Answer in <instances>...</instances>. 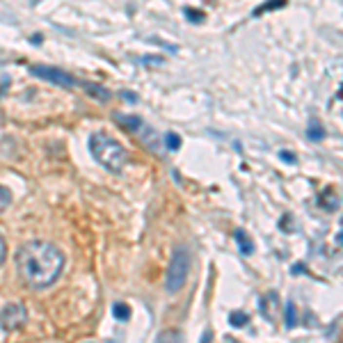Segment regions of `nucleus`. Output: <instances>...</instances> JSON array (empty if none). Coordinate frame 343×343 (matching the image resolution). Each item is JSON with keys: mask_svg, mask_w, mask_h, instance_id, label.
Here are the masks:
<instances>
[{"mask_svg": "<svg viewBox=\"0 0 343 343\" xmlns=\"http://www.w3.org/2000/svg\"><path fill=\"white\" fill-rule=\"evenodd\" d=\"M236 243H238V249L243 254H252L254 252V243L249 240L247 231H243V229H238V231H236Z\"/></svg>", "mask_w": 343, "mask_h": 343, "instance_id": "0eeeda50", "label": "nucleus"}, {"mask_svg": "<svg viewBox=\"0 0 343 343\" xmlns=\"http://www.w3.org/2000/svg\"><path fill=\"white\" fill-rule=\"evenodd\" d=\"M306 135H309V140L321 142L323 137H325V131H323L321 121H318V119H311V124H309V131H306Z\"/></svg>", "mask_w": 343, "mask_h": 343, "instance_id": "6e6552de", "label": "nucleus"}, {"mask_svg": "<svg viewBox=\"0 0 343 343\" xmlns=\"http://www.w3.org/2000/svg\"><path fill=\"white\" fill-rule=\"evenodd\" d=\"M90 151L105 170L119 174L128 165V151L124 149V144L119 140H114L110 133L105 131H96L90 137Z\"/></svg>", "mask_w": 343, "mask_h": 343, "instance_id": "f03ea898", "label": "nucleus"}, {"mask_svg": "<svg viewBox=\"0 0 343 343\" xmlns=\"http://www.w3.org/2000/svg\"><path fill=\"white\" fill-rule=\"evenodd\" d=\"M336 243H339V245H341V247H343V231H341V233H339V236H336Z\"/></svg>", "mask_w": 343, "mask_h": 343, "instance_id": "aec40b11", "label": "nucleus"}, {"mask_svg": "<svg viewBox=\"0 0 343 343\" xmlns=\"http://www.w3.org/2000/svg\"><path fill=\"white\" fill-rule=\"evenodd\" d=\"M158 343H183V336L179 329H167L158 336Z\"/></svg>", "mask_w": 343, "mask_h": 343, "instance_id": "1a4fd4ad", "label": "nucleus"}, {"mask_svg": "<svg viewBox=\"0 0 343 343\" xmlns=\"http://www.w3.org/2000/svg\"><path fill=\"white\" fill-rule=\"evenodd\" d=\"M321 206L323 209H327V210H334L336 206H339V199L334 197V192H329V199L325 197V192L321 194Z\"/></svg>", "mask_w": 343, "mask_h": 343, "instance_id": "ddd939ff", "label": "nucleus"}, {"mask_svg": "<svg viewBox=\"0 0 343 343\" xmlns=\"http://www.w3.org/2000/svg\"><path fill=\"white\" fill-rule=\"evenodd\" d=\"M64 268V254L46 240H30L16 254V272L28 288L51 286Z\"/></svg>", "mask_w": 343, "mask_h": 343, "instance_id": "f257e3e1", "label": "nucleus"}, {"mask_svg": "<svg viewBox=\"0 0 343 343\" xmlns=\"http://www.w3.org/2000/svg\"><path fill=\"white\" fill-rule=\"evenodd\" d=\"M28 321V311H25V306L19 305V302H12L7 305L2 311H0V327L5 329V332H16V329H21Z\"/></svg>", "mask_w": 343, "mask_h": 343, "instance_id": "39448f33", "label": "nucleus"}, {"mask_svg": "<svg viewBox=\"0 0 343 343\" xmlns=\"http://www.w3.org/2000/svg\"><path fill=\"white\" fill-rule=\"evenodd\" d=\"M183 14H186V16H188V19H190V21H192V23H202V21H204V12H202V9L186 7V9H183Z\"/></svg>", "mask_w": 343, "mask_h": 343, "instance_id": "2eb2a0df", "label": "nucleus"}, {"mask_svg": "<svg viewBox=\"0 0 343 343\" xmlns=\"http://www.w3.org/2000/svg\"><path fill=\"white\" fill-rule=\"evenodd\" d=\"M114 121L121 124V126L126 128V131H131V133H142L144 135V142H147V137H149V144L151 147H156V135H153V131H151L140 117H135V114H128V117H124V114H114Z\"/></svg>", "mask_w": 343, "mask_h": 343, "instance_id": "423d86ee", "label": "nucleus"}, {"mask_svg": "<svg viewBox=\"0 0 343 343\" xmlns=\"http://www.w3.org/2000/svg\"><path fill=\"white\" fill-rule=\"evenodd\" d=\"M112 313H114L117 321H128V318H131V309H128V305H124V302H117V305L112 306Z\"/></svg>", "mask_w": 343, "mask_h": 343, "instance_id": "9d476101", "label": "nucleus"}, {"mask_svg": "<svg viewBox=\"0 0 343 343\" xmlns=\"http://www.w3.org/2000/svg\"><path fill=\"white\" fill-rule=\"evenodd\" d=\"M32 74L39 76V78H44V80L55 82V85H62V87H76V85H80V87H85L87 92H96L94 96H98L101 101H105V98H108V92H105L103 87H98V85H90V82H80V80H76L74 76L64 74L62 69L44 67V64H39V67H32Z\"/></svg>", "mask_w": 343, "mask_h": 343, "instance_id": "20e7f679", "label": "nucleus"}, {"mask_svg": "<svg viewBox=\"0 0 343 343\" xmlns=\"http://www.w3.org/2000/svg\"><path fill=\"white\" fill-rule=\"evenodd\" d=\"M9 202H12V192H9V190H7L5 186H0V213L7 209Z\"/></svg>", "mask_w": 343, "mask_h": 343, "instance_id": "dca6fc26", "label": "nucleus"}, {"mask_svg": "<svg viewBox=\"0 0 343 343\" xmlns=\"http://www.w3.org/2000/svg\"><path fill=\"white\" fill-rule=\"evenodd\" d=\"M339 98H343V87H341V90H339Z\"/></svg>", "mask_w": 343, "mask_h": 343, "instance_id": "412c9836", "label": "nucleus"}, {"mask_svg": "<svg viewBox=\"0 0 343 343\" xmlns=\"http://www.w3.org/2000/svg\"><path fill=\"white\" fill-rule=\"evenodd\" d=\"M165 147L170 151H176L181 147V137L176 133H165Z\"/></svg>", "mask_w": 343, "mask_h": 343, "instance_id": "f8f14e48", "label": "nucleus"}, {"mask_svg": "<svg viewBox=\"0 0 343 343\" xmlns=\"http://www.w3.org/2000/svg\"><path fill=\"white\" fill-rule=\"evenodd\" d=\"M5 256H7V245H5V238L0 236V266L5 261Z\"/></svg>", "mask_w": 343, "mask_h": 343, "instance_id": "6ab92c4d", "label": "nucleus"}, {"mask_svg": "<svg viewBox=\"0 0 343 343\" xmlns=\"http://www.w3.org/2000/svg\"><path fill=\"white\" fill-rule=\"evenodd\" d=\"M229 323H231V327H245L247 323H249V318H247V313H243V311H233L231 316H229Z\"/></svg>", "mask_w": 343, "mask_h": 343, "instance_id": "9b49d317", "label": "nucleus"}, {"mask_svg": "<svg viewBox=\"0 0 343 343\" xmlns=\"http://www.w3.org/2000/svg\"><path fill=\"white\" fill-rule=\"evenodd\" d=\"M279 158H282L284 163H288V165L298 163V156H295V153H291V151H282V153H279Z\"/></svg>", "mask_w": 343, "mask_h": 343, "instance_id": "a211bd4d", "label": "nucleus"}, {"mask_svg": "<svg viewBox=\"0 0 343 343\" xmlns=\"http://www.w3.org/2000/svg\"><path fill=\"white\" fill-rule=\"evenodd\" d=\"M295 323H298V318H295V305H293V302H286V327L291 329Z\"/></svg>", "mask_w": 343, "mask_h": 343, "instance_id": "4468645a", "label": "nucleus"}, {"mask_svg": "<svg viewBox=\"0 0 343 343\" xmlns=\"http://www.w3.org/2000/svg\"><path fill=\"white\" fill-rule=\"evenodd\" d=\"M286 2L284 0H277V2H268V5H263V7L254 9V14H263V12H270V9H282Z\"/></svg>", "mask_w": 343, "mask_h": 343, "instance_id": "f3484780", "label": "nucleus"}, {"mask_svg": "<svg viewBox=\"0 0 343 343\" xmlns=\"http://www.w3.org/2000/svg\"><path fill=\"white\" fill-rule=\"evenodd\" d=\"M341 343H343V339H341Z\"/></svg>", "mask_w": 343, "mask_h": 343, "instance_id": "4be33fe9", "label": "nucleus"}, {"mask_svg": "<svg viewBox=\"0 0 343 343\" xmlns=\"http://www.w3.org/2000/svg\"><path fill=\"white\" fill-rule=\"evenodd\" d=\"M188 270H190V252L186 245H176L172 252L170 268H167V277H165V288L167 293H176L186 284Z\"/></svg>", "mask_w": 343, "mask_h": 343, "instance_id": "7ed1b4c3", "label": "nucleus"}]
</instances>
